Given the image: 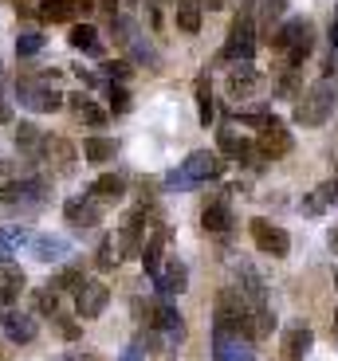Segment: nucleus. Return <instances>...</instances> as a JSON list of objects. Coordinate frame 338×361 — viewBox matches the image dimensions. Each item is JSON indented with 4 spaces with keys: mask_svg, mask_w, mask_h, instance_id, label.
<instances>
[{
    "mask_svg": "<svg viewBox=\"0 0 338 361\" xmlns=\"http://www.w3.org/2000/svg\"><path fill=\"white\" fill-rule=\"evenodd\" d=\"M4 169H8V165H4V161H0V173H4Z\"/></svg>",
    "mask_w": 338,
    "mask_h": 361,
    "instance_id": "51",
    "label": "nucleus"
},
{
    "mask_svg": "<svg viewBox=\"0 0 338 361\" xmlns=\"http://www.w3.org/2000/svg\"><path fill=\"white\" fill-rule=\"evenodd\" d=\"M110 302V287L102 279H87L79 287V295H75V314L83 318V322H91V318H99L102 310H107Z\"/></svg>",
    "mask_w": 338,
    "mask_h": 361,
    "instance_id": "14",
    "label": "nucleus"
},
{
    "mask_svg": "<svg viewBox=\"0 0 338 361\" xmlns=\"http://www.w3.org/2000/svg\"><path fill=\"white\" fill-rule=\"evenodd\" d=\"M201 228L212 235H229L232 228H236V212H232V189H217L209 192V200H205L201 208Z\"/></svg>",
    "mask_w": 338,
    "mask_h": 361,
    "instance_id": "8",
    "label": "nucleus"
},
{
    "mask_svg": "<svg viewBox=\"0 0 338 361\" xmlns=\"http://www.w3.org/2000/svg\"><path fill=\"white\" fill-rule=\"evenodd\" d=\"M212 361H256V350H252L248 338L212 334Z\"/></svg>",
    "mask_w": 338,
    "mask_h": 361,
    "instance_id": "21",
    "label": "nucleus"
},
{
    "mask_svg": "<svg viewBox=\"0 0 338 361\" xmlns=\"http://www.w3.org/2000/svg\"><path fill=\"white\" fill-rule=\"evenodd\" d=\"M248 232H252V244H256V252L272 255V259H287V252H291V235H287L279 224L256 216V220H248Z\"/></svg>",
    "mask_w": 338,
    "mask_h": 361,
    "instance_id": "10",
    "label": "nucleus"
},
{
    "mask_svg": "<svg viewBox=\"0 0 338 361\" xmlns=\"http://www.w3.org/2000/svg\"><path fill=\"white\" fill-rule=\"evenodd\" d=\"M217 154L236 161V165H252L256 161V142H248L244 134H236L232 122H224V126L217 130Z\"/></svg>",
    "mask_w": 338,
    "mask_h": 361,
    "instance_id": "13",
    "label": "nucleus"
},
{
    "mask_svg": "<svg viewBox=\"0 0 338 361\" xmlns=\"http://www.w3.org/2000/svg\"><path fill=\"white\" fill-rule=\"evenodd\" d=\"M36 310H40V314H47V318L59 314V295H55V290L47 287V283L36 290Z\"/></svg>",
    "mask_w": 338,
    "mask_h": 361,
    "instance_id": "40",
    "label": "nucleus"
},
{
    "mask_svg": "<svg viewBox=\"0 0 338 361\" xmlns=\"http://www.w3.org/2000/svg\"><path fill=\"white\" fill-rule=\"evenodd\" d=\"M119 263V247H114V235H102L99 247H95V267L99 271H110Z\"/></svg>",
    "mask_w": 338,
    "mask_h": 361,
    "instance_id": "37",
    "label": "nucleus"
},
{
    "mask_svg": "<svg viewBox=\"0 0 338 361\" xmlns=\"http://www.w3.org/2000/svg\"><path fill=\"white\" fill-rule=\"evenodd\" d=\"M174 20H177V27H181L185 36H197V32H201V4H197V0H177Z\"/></svg>",
    "mask_w": 338,
    "mask_h": 361,
    "instance_id": "33",
    "label": "nucleus"
},
{
    "mask_svg": "<svg viewBox=\"0 0 338 361\" xmlns=\"http://www.w3.org/2000/svg\"><path fill=\"white\" fill-rule=\"evenodd\" d=\"M130 55H134L138 63H150V71H162V59H157V51L146 44V36H138L134 44H130Z\"/></svg>",
    "mask_w": 338,
    "mask_h": 361,
    "instance_id": "39",
    "label": "nucleus"
},
{
    "mask_svg": "<svg viewBox=\"0 0 338 361\" xmlns=\"http://www.w3.org/2000/svg\"><path fill=\"white\" fill-rule=\"evenodd\" d=\"M267 44H272V51L284 55V67L299 71L303 59L315 51V24L307 16H291V20H284V24L267 36Z\"/></svg>",
    "mask_w": 338,
    "mask_h": 361,
    "instance_id": "1",
    "label": "nucleus"
},
{
    "mask_svg": "<svg viewBox=\"0 0 338 361\" xmlns=\"http://www.w3.org/2000/svg\"><path fill=\"white\" fill-rule=\"evenodd\" d=\"M193 94H197V122L209 130L212 122H217V99H212L209 75H197V82H193Z\"/></svg>",
    "mask_w": 338,
    "mask_h": 361,
    "instance_id": "29",
    "label": "nucleus"
},
{
    "mask_svg": "<svg viewBox=\"0 0 338 361\" xmlns=\"http://www.w3.org/2000/svg\"><path fill=\"white\" fill-rule=\"evenodd\" d=\"M334 106H338V79H319L299 94V102H295V122L315 130L334 114Z\"/></svg>",
    "mask_w": 338,
    "mask_h": 361,
    "instance_id": "3",
    "label": "nucleus"
},
{
    "mask_svg": "<svg viewBox=\"0 0 338 361\" xmlns=\"http://www.w3.org/2000/svg\"><path fill=\"white\" fill-rule=\"evenodd\" d=\"M154 216V208H150V200H142V204L134 208V212H126V220L119 224V240H114V247H119V259H138L142 255V235H146V220Z\"/></svg>",
    "mask_w": 338,
    "mask_h": 361,
    "instance_id": "6",
    "label": "nucleus"
},
{
    "mask_svg": "<svg viewBox=\"0 0 338 361\" xmlns=\"http://www.w3.org/2000/svg\"><path fill=\"white\" fill-rule=\"evenodd\" d=\"M327 244H330V252H334V255H338V224H334V228H330V235H327Z\"/></svg>",
    "mask_w": 338,
    "mask_h": 361,
    "instance_id": "49",
    "label": "nucleus"
},
{
    "mask_svg": "<svg viewBox=\"0 0 338 361\" xmlns=\"http://www.w3.org/2000/svg\"><path fill=\"white\" fill-rule=\"evenodd\" d=\"M87 192H91L99 204H119V200L126 197V177H122V173H102Z\"/></svg>",
    "mask_w": 338,
    "mask_h": 361,
    "instance_id": "27",
    "label": "nucleus"
},
{
    "mask_svg": "<svg viewBox=\"0 0 338 361\" xmlns=\"http://www.w3.org/2000/svg\"><path fill=\"white\" fill-rule=\"evenodd\" d=\"M130 106H134L130 102V90L122 82H110V114H126Z\"/></svg>",
    "mask_w": 338,
    "mask_h": 361,
    "instance_id": "41",
    "label": "nucleus"
},
{
    "mask_svg": "<svg viewBox=\"0 0 338 361\" xmlns=\"http://www.w3.org/2000/svg\"><path fill=\"white\" fill-rule=\"evenodd\" d=\"M52 200V180L40 177V173H28L20 180L0 185V208H12V212H36Z\"/></svg>",
    "mask_w": 338,
    "mask_h": 361,
    "instance_id": "4",
    "label": "nucleus"
},
{
    "mask_svg": "<svg viewBox=\"0 0 338 361\" xmlns=\"http://www.w3.org/2000/svg\"><path fill=\"white\" fill-rule=\"evenodd\" d=\"M327 208H338V177L322 180L319 189H311L303 197V212H307V216H322Z\"/></svg>",
    "mask_w": 338,
    "mask_h": 361,
    "instance_id": "25",
    "label": "nucleus"
},
{
    "mask_svg": "<svg viewBox=\"0 0 338 361\" xmlns=\"http://www.w3.org/2000/svg\"><path fill=\"white\" fill-rule=\"evenodd\" d=\"M201 4V12L209 8V12H220V8H229V0H197Z\"/></svg>",
    "mask_w": 338,
    "mask_h": 361,
    "instance_id": "46",
    "label": "nucleus"
},
{
    "mask_svg": "<svg viewBox=\"0 0 338 361\" xmlns=\"http://www.w3.org/2000/svg\"><path fill=\"white\" fill-rule=\"evenodd\" d=\"M28 287V275L16 259H0V307H12Z\"/></svg>",
    "mask_w": 338,
    "mask_h": 361,
    "instance_id": "22",
    "label": "nucleus"
},
{
    "mask_svg": "<svg viewBox=\"0 0 338 361\" xmlns=\"http://www.w3.org/2000/svg\"><path fill=\"white\" fill-rule=\"evenodd\" d=\"M311 345H315V330L311 326H291L284 334V361H303L307 353H311Z\"/></svg>",
    "mask_w": 338,
    "mask_h": 361,
    "instance_id": "26",
    "label": "nucleus"
},
{
    "mask_svg": "<svg viewBox=\"0 0 338 361\" xmlns=\"http://www.w3.org/2000/svg\"><path fill=\"white\" fill-rule=\"evenodd\" d=\"M67 110H71L75 118H79L83 126H91V130H102L107 126V110L99 106V102L91 99V94H83V90H75V94H67Z\"/></svg>",
    "mask_w": 338,
    "mask_h": 361,
    "instance_id": "23",
    "label": "nucleus"
},
{
    "mask_svg": "<svg viewBox=\"0 0 338 361\" xmlns=\"http://www.w3.org/2000/svg\"><path fill=\"white\" fill-rule=\"evenodd\" d=\"M40 16L52 20V24H75L79 0H40Z\"/></svg>",
    "mask_w": 338,
    "mask_h": 361,
    "instance_id": "32",
    "label": "nucleus"
},
{
    "mask_svg": "<svg viewBox=\"0 0 338 361\" xmlns=\"http://www.w3.org/2000/svg\"><path fill=\"white\" fill-rule=\"evenodd\" d=\"M291 154V130L279 122V118H267V126L260 130L256 137V157H264V161H279V157Z\"/></svg>",
    "mask_w": 338,
    "mask_h": 361,
    "instance_id": "12",
    "label": "nucleus"
},
{
    "mask_svg": "<svg viewBox=\"0 0 338 361\" xmlns=\"http://www.w3.org/2000/svg\"><path fill=\"white\" fill-rule=\"evenodd\" d=\"M67 44H71L75 51H83V55H95V59L102 55V36H99V27H91V24H71Z\"/></svg>",
    "mask_w": 338,
    "mask_h": 361,
    "instance_id": "30",
    "label": "nucleus"
},
{
    "mask_svg": "<svg viewBox=\"0 0 338 361\" xmlns=\"http://www.w3.org/2000/svg\"><path fill=\"white\" fill-rule=\"evenodd\" d=\"M287 12V0H260V24H264V32L272 36L275 32V20Z\"/></svg>",
    "mask_w": 338,
    "mask_h": 361,
    "instance_id": "36",
    "label": "nucleus"
},
{
    "mask_svg": "<svg viewBox=\"0 0 338 361\" xmlns=\"http://www.w3.org/2000/svg\"><path fill=\"white\" fill-rule=\"evenodd\" d=\"M44 145H47V134L36 122H16V149L28 161H44Z\"/></svg>",
    "mask_w": 338,
    "mask_h": 361,
    "instance_id": "24",
    "label": "nucleus"
},
{
    "mask_svg": "<svg viewBox=\"0 0 338 361\" xmlns=\"http://www.w3.org/2000/svg\"><path fill=\"white\" fill-rule=\"evenodd\" d=\"M44 161L52 165L59 177H71V173H75V161H79V154H75V145L67 142V137H52V134H47Z\"/></svg>",
    "mask_w": 338,
    "mask_h": 361,
    "instance_id": "20",
    "label": "nucleus"
},
{
    "mask_svg": "<svg viewBox=\"0 0 338 361\" xmlns=\"http://www.w3.org/2000/svg\"><path fill=\"white\" fill-rule=\"evenodd\" d=\"M83 157H87V165H110L119 157V142L114 137H102V134L83 137Z\"/></svg>",
    "mask_w": 338,
    "mask_h": 361,
    "instance_id": "28",
    "label": "nucleus"
},
{
    "mask_svg": "<svg viewBox=\"0 0 338 361\" xmlns=\"http://www.w3.org/2000/svg\"><path fill=\"white\" fill-rule=\"evenodd\" d=\"M0 330H4V338L8 342H16V345H28V342H36L40 338V322L32 314H24V310H4L0 314Z\"/></svg>",
    "mask_w": 338,
    "mask_h": 361,
    "instance_id": "16",
    "label": "nucleus"
},
{
    "mask_svg": "<svg viewBox=\"0 0 338 361\" xmlns=\"http://www.w3.org/2000/svg\"><path fill=\"white\" fill-rule=\"evenodd\" d=\"M8 252H12V235L0 232V259H8Z\"/></svg>",
    "mask_w": 338,
    "mask_h": 361,
    "instance_id": "47",
    "label": "nucleus"
},
{
    "mask_svg": "<svg viewBox=\"0 0 338 361\" xmlns=\"http://www.w3.org/2000/svg\"><path fill=\"white\" fill-rule=\"evenodd\" d=\"M16 99H20V106L36 110V114H55V110L67 106V94H59L55 87H44V82H32V79H16Z\"/></svg>",
    "mask_w": 338,
    "mask_h": 361,
    "instance_id": "9",
    "label": "nucleus"
},
{
    "mask_svg": "<svg viewBox=\"0 0 338 361\" xmlns=\"http://www.w3.org/2000/svg\"><path fill=\"white\" fill-rule=\"evenodd\" d=\"M44 51V36L40 32H20L16 36V55L20 59H32V55H40Z\"/></svg>",
    "mask_w": 338,
    "mask_h": 361,
    "instance_id": "38",
    "label": "nucleus"
},
{
    "mask_svg": "<svg viewBox=\"0 0 338 361\" xmlns=\"http://www.w3.org/2000/svg\"><path fill=\"white\" fill-rule=\"evenodd\" d=\"M212 334H236L252 342V310L236 287H224L212 302Z\"/></svg>",
    "mask_w": 338,
    "mask_h": 361,
    "instance_id": "2",
    "label": "nucleus"
},
{
    "mask_svg": "<svg viewBox=\"0 0 338 361\" xmlns=\"http://www.w3.org/2000/svg\"><path fill=\"white\" fill-rule=\"evenodd\" d=\"M83 283H87L83 267H64L59 275H55V279H47V287H52L55 295H67V290H71V295H79V287H83Z\"/></svg>",
    "mask_w": 338,
    "mask_h": 361,
    "instance_id": "34",
    "label": "nucleus"
},
{
    "mask_svg": "<svg viewBox=\"0 0 338 361\" xmlns=\"http://www.w3.org/2000/svg\"><path fill=\"white\" fill-rule=\"evenodd\" d=\"M330 51H338V4H334V16H330Z\"/></svg>",
    "mask_w": 338,
    "mask_h": 361,
    "instance_id": "45",
    "label": "nucleus"
},
{
    "mask_svg": "<svg viewBox=\"0 0 338 361\" xmlns=\"http://www.w3.org/2000/svg\"><path fill=\"white\" fill-rule=\"evenodd\" d=\"M236 290H240V298L248 302L252 314H256V310H272L267 307V283L256 271V263H248V259L236 263Z\"/></svg>",
    "mask_w": 338,
    "mask_h": 361,
    "instance_id": "11",
    "label": "nucleus"
},
{
    "mask_svg": "<svg viewBox=\"0 0 338 361\" xmlns=\"http://www.w3.org/2000/svg\"><path fill=\"white\" fill-rule=\"evenodd\" d=\"M146 353H150V350H146V345H142V342H134V345H130V350H126V353H122V357H119V361H146Z\"/></svg>",
    "mask_w": 338,
    "mask_h": 361,
    "instance_id": "44",
    "label": "nucleus"
},
{
    "mask_svg": "<svg viewBox=\"0 0 338 361\" xmlns=\"http://www.w3.org/2000/svg\"><path fill=\"white\" fill-rule=\"evenodd\" d=\"M330 334H334V338H338V310H334V326H330Z\"/></svg>",
    "mask_w": 338,
    "mask_h": 361,
    "instance_id": "50",
    "label": "nucleus"
},
{
    "mask_svg": "<svg viewBox=\"0 0 338 361\" xmlns=\"http://www.w3.org/2000/svg\"><path fill=\"white\" fill-rule=\"evenodd\" d=\"M260 87H264V75H260L252 63L229 67V94H232V99H240V102H244V99H256Z\"/></svg>",
    "mask_w": 338,
    "mask_h": 361,
    "instance_id": "19",
    "label": "nucleus"
},
{
    "mask_svg": "<svg viewBox=\"0 0 338 361\" xmlns=\"http://www.w3.org/2000/svg\"><path fill=\"white\" fill-rule=\"evenodd\" d=\"M185 287H189V267H185L177 255H169V259H165V267L154 275V290L165 298V302H169V298H177Z\"/></svg>",
    "mask_w": 338,
    "mask_h": 361,
    "instance_id": "15",
    "label": "nucleus"
},
{
    "mask_svg": "<svg viewBox=\"0 0 338 361\" xmlns=\"http://www.w3.org/2000/svg\"><path fill=\"white\" fill-rule=\"evenodd\" d=\"M64 216L71 228H95V224H102V204L91 192H83V197H71L64 204Z\"/></svg>",
    "mask_w": 338,
    "mask_h": 361,
    "instance_id": "18",
    "label": "nucleus"
},
{
    "mask_svg": "<svg viewBox=\"0 0 338 361\" xmlns=\"http://www.w3.org/2000/svg\"><path fill=\"white\" fill-rule=\"evenodd\" d=\"M110 36H114L119 47H130L138 39V24L130 16H119V12H114V16H110Z\"/></svg>",
    "mask_w": 338,
    "mask_h": 361,
    "instance_id": "35",
    "label": "nucleus"
},
{
    "mask_svg": "<svg viewBox=\"0 0 338 361\" xmlns=\"http://www.w3.org/2000/svg\"><path fill=\"white\" fill-rule=\"evenodd\" d=\"M52 322H55V330H59V338H67V342H75V338L83 334L79 322H71L67 314H52Z\"/></svg>",
    "mask_w": 338,
    "mask_h": 361,
    "instance_id": "43",
    "label": "nucleus"
},
{
    "mask_svg": "<svg viewBox=\"0 0 338 361\" xmlns=\"http://www.w3.org/2000/svg\"><path fill=\"white\" fill-rule=\"evenodd\" d=\"M256 20H252V12H240L236 20H232L229 27V39H224V47H220V63H252V55H256Z\"/></svg>",
    "mask_w": 338,
    "mask_h": 361,
    "instance_id": "5",
    "label": "nucleus"
},
{
    "mask_svg": "<svg viewBox=\"0 0 338 361\" xmlns=\"http://www.w3.org/2000/svg\"><path fill=\"white\" fill-rule=\"evenodd\" d=\"M130 59H110V63H102V75H107L110 82H122V79H130Z\"/></svg>",
    "mask_w": 338,
    "mask_h": 361,
    "instance_id": "42",
    "label": "nucleus"
},
{
    "mask_svg": "<svg viewBox=\"0 0 338 361\" xmlns=\"http://www.w3.org/2000/svg\"><path fill=\"white\" fill-rule=\"evenodd\" d=\"M169 224H154V232H150V240L146 244H142V255H138V259H142V267H146V275L150 279H154L157 271L165 267V247H169Z\"/></svg>",
    "mask_w": 338,
    "mask_h": 361,
    "instance_id": "17",
    "label": "nucleus"
},
{
    "mask_svg": "<svg viewBox=\"0 0 338 361\" xmlns=\"http://www.w3.org/2000/svg\"><path fill=\"white\" fill-rule=\"evenodd\" d=\"M224 169H229V161L217 154V149H193L189 157L181 161V177L193 185H209V180H220L224 177Z\"/></svg>",
    "mask_w": 338,
    "mask_h": 361,
    "instance_id": "7",
    "label": "nucleus"
},
{
    "mask_svg": "<svg viewBox=\"0 0 338 361\" xmlns=\"http://www.w3.org/2000/svg\"><path fill=\"white\" fill-rule=\"evenodd\" d=\"M67 252H71V244H67L64 235H32V255H36V259L59 263Z\"/></svg>",
    "mask_w": 338,
    "mask_h": 361,
    "instance_id": "31",
    "label": "nucleus"
},
{
    "mask_svg": "<svg viewBox=\"0 0 338 361\" xmlns=\"http://www.w3.org/2000/svg\"><path fill=\"white\" fill-rule=\"evenodd\" d=\"M8 122H12V106L0 99V126H8Z\"/></svg>",
    "mask_w": 338,
    "mask_h": 361,
    "instance_id": "48",
    "label": "nucleus"
}]
</instances>
